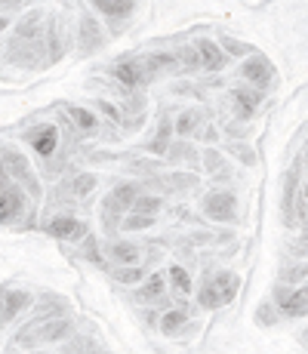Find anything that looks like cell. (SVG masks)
Masks as SVG:
<instances>
[{
	"label": "cell",
	"instance_id": "obj_44",
	"mask_svg": "<svg viewBox=\"0 0 308 354\" xmlns=\"http://www.w3.org/2000/svg\"><path fill=\"white\" fill-rule=\"evenodd\" d=\"M6 179V167H3V158H0V182Z\"/></svg>",
	"mask_w": 308,
	"mask_h": 354
},
{
	"label": "cell",
	"instance_id": "obj_46",
	"mask_svg": "<svg viewBox=\"0 0 308 354\" xmlns=\"http://www.w3.org/2000/svg\"><path fill=\"white\" fill-rule=\"evenodd\" d=\"M302 197H305V203H308V182H305V185H302Z\"/></svg>",
	"mask_w": 308,
	"mask_h": 354
},
{
	"label": "cell",
	"instance_id": "obj_36",
	"mask_svg": "<svg viewBox=\"0 0 308 354\" xmlns=\"http://www.w3.org/2000/svg\"><path fill=\"white\" fill-rule=\"evenodd\" d=\"M305 277H308V265H287V268L280 271V283H290V287H296Z\"/></svg>",
	"mask_w": 308,
	"mask_h": 354
},
{
	"label": "cell",
	"instance_id": "obj_11",
	"mask_svg": "<svg viewBox=\"0 0 308 354\" xmlns=\"http://www.w3.org/2000/svg\"><path fill=\"white\" fill-rule=\"evenodd\" d=\"M25 142L37 151V158L50 160L59 148V127L56 124H37V127H28L25 129Z\"/></svg>",
	"mask_w": 308,
	"mask_h": 354
},
{
	"label": "cell",
	"instance_id": "obj_41",
	"mask_svg": "<svg viewBox=\"0 0 308 354\" xmlns=\"http://www.w3.org/2000/svg\"><path fill=\"white\" fill-rule=\"evenodd\" d=\"M216 136H219V133H216V127L210 124V127H203V129H201V136H197V139H203V142H216Z\"/></svg>",
	"mask_w": 308,
	"mask_h": 354
},
{
	"label": "cell",
	"instance_id": "obj_12",
	"mask_svg": "<svg viewBox=\"0 0 308 354\" xmlns=\"http://www.w3.org/2000/svg\"><path fill=\"white\" fill-rule=\"evenodd\" d=\"M102 46H105V31H102V25L96 22L90 12H84L78 25V53L80 56H93Z\"/></svg>",
	"mask_w": 308,
	"mask_h": 354
},
{
	"label": "cell",
	"instance_id": "obj_15",
	"mask_svg": "<svg viewBox=\"0 0 308 354\" xmlns=\"http://www.w3.org/2000/svg\"><path fill=\"white\" fill-rule=\"evenodd\" d=\"M90 3L108 19V25H111L114 34L120 31V25L127 22V19L133 16V10H136V0H90Z\"/></svg>",
	"mask_w": 308,
	"mask_h": 354
},
{
	"label": "cell",
	"instance_id": "obj_25",
	"mask_svg": "<svg viewBox=\"0 0 308 354\" xmlns=\"http://www.w3.org/2000/svg\"><path fill=\"white\" fill-rule=\"evenodd\" d=\"M201 129H203V114L197 111V108H188V111H182L179 118H176V133H179L182 139L201 136Z\"/></svg>",
	"mask_w": 308,
	"mask_h": 354
},
{
	"label": "cell",
	"instance_id": "obj_49",
	"mask_svg": "<svg viewBox=\"0 0 308 354\" xmlns=\"http://www.w3.org/2000/svg\"><path fill=\"white\" fill-rule=\"evenodd\" d=\"M96 354H102V351H96Z\"/></svg>",
	"mask_w": 308,
	"mask_h": 354
},
{
	"label": "cell",
	"instance_id": "obj_33",
	"mask_svg": "<svg viewBox=\"0 0 308 354\" xmlns=\"http://www.w3.org/2000/svg\"><path fill=\"white\" fill-rule=\"evenodd\" d=\"M37 315H68V302L65 299H56L50 292V296H44L37 302Z\"/></svg>",
	"mask_w": 308,
	"mask_h": 354
},
{
	"label": "cell",
	"instance_id": "obj_38",
	"mask_svg": "<svg viewBox=\"0 0 308 354\" xmlns=\"http://www.w3.org/2000/svg\"><path fill=\"white\" fill-rule=\"evenodd\" d=\"M299 228H302V231H299V237L290 243V253L296 259H305L308 256V216L302 219V225H299Z\"/></svg>",
	"mask_w": 308,
	"mask_h": 354
},
{
	"label": "cell",
	"instance_id": "obj_45",
	"mask_svg": "<svg viewBox=\"0 0 308 354\" xmlns=\"http://www.w3.org/2000/svg\"><path fill=\"white\" fill-rule=\"evenodd\" d=\"M6 25H10V22H6V16H0V34L6 31Z\"/></svg>",
	"mask_w": 308,
	"mask_h": 354
},
{
	"label": "cell",
	"instance_id": "obj_34",
	"mask_svg": "<svg viewBox=\"0 0 308 354\" xmlns=\"http://www.w3.org/2000/svg\"><path fill=\"white\" fill-rule=\"evenodd\" d=\"M225 151H228L231 158L244 160L246 167H253V163H256V151H253V148L246 145V142H228V145H225Z\"/></svg>",
	"mask_w": 308,
	"mask_h": 354
},
{
	"label": "cell",
	"instance_id": "obj_2",
	"mask_svg": "<svg viewBox=\"0 0 308 354\" xmlns=\"http://www.w3.org/2000/svg\"><path fill=\"white\" fill-rule=\"evenodd\" d=\"M237 290H241V277H237L235 271H216V274H210L207 281L201 283V290H197V305L207 311L225 308V305L235 302Z\"/></svg>",
	"mask_w": 308,
	"mask_h": 354
},
{
	"label": "cell",
	"instance_id": "obj_24",
	"mask_svg": "<svg viewBox=\"0 0 308 354\" xmlns=\"http://www.w3.org/2000/svg\"><path fill=\"white\" fill-rule=\"evenodd\" d=\"M167 283H170V290H173V296H179V299H188L191 290H194V283H191V274L182 268V265H173V268H167Z\"/></svg>",
	"mask_w": 308,
	"mask_h": 354
},
{
	"label": "cell",
	"instance_id": "obj_16",
	"mask_svg": "<svg viewBox=\"0 0 308 354\" xmlns=\"http://www.w3.org/2000/svg\"><path fill=\"white\" fill-rule=\"evenodd\" d=\"M93 188H96L93 173H71L59 185V194H62V201H84V197L93 194Z\"/></svg>",
	"mask_w": 308,
	"mask_h": 354
},
{
	"label": "cell",
	"instance_id": "obj_43",
	"mask_svg": "<svg viewBox=\"0 0 308 354\" xmlns=\"http://www.w3.org/2000/svg\"><path fill=\"white\" fill-rule=\"evenodd\" d=\"M0 326H3V290H0Z\"/></svg>",
	"mask_w": 308,
	"mask_h": 354
},
{
	"label": "cell",
	"instance_id": "obj_18",
	"mask_svg": "<svg viewBox=\"0 0 308 354\" xmlns=\"http://www.w3.org/2000/svg\"><path fill=\"white\" fill-rule=\"evenodd\" d=\"M44 31H46V12L44 10H31V12H25V16L16 22V31H12V37H19V40H37V37H44Z\"/></svg>",
	"mask_w": 308,
	"mask_h": 354
},
{
	"label": "cell",
	"instance_id": "obj_40",
	"mask_svg": "<svg viewBox=\"0 0 308 354\" xmlns=\"http://www.w3.org/2000/svg\"><path fill=\"white\" fill-rule=\"evenodd\" d=\"M99 111H105L108 118L114 120V124H127V120H123V114L118 111V108H114V105H108V102H102V99H99Z\"/></svg>",
	"mask_w": 308,
	"mask_h": 354
},
{
	"label": "cell",
	"instance_id": "obj_28",
	"mask_svg": "<svg viewBox=\"0 0 308 354\" xmlns=\"http://www.w3.org/2000/svg\"><path fill=\"white\" fill-rule=\"evenodd\" d=\"M111 274H114V281H120V283H139L148 277V271L142 268V265H120V268H114Z\"/></svg>",
	"mask_w": 308,
	"mask_h": 354
},
{
	"label": "cell",
	"instance_id": "obj_35",
	"mask_svg": "<svg viewBox=\"0 0 308 354\" xmlns=\"http://www.w3.org/2000/svg\"><path fill=\"white\" fill-rule=\"evenodd\" d=\"M219 46H222V50L228 53V56H250V53H253V46H250V44L228 37V34H222V37H219Z\"/></svg>",
	"mask_w": 308,
	"mask_h": 354
},
{
	"label": "cell",
	"instance_id": "obj_4",
	"mask_svg": "<svg viewBox=\"0 0 308 354\" xmlns=\"http://www.w3.org/2000/svg\"><path fill=\"white\" fill-rule=\"evenodd\" d=\"M305 197H299V163L296 167L287 169V179H284V201H280V216H284V225L287 228H296L302 225L305 219Z\"/></svg>",
	"mask_w": 308,
	"mask_h": 354
},
{
	"label": "cell",
	"instance_id": "obj_3",
	"mask_svg": "<svg viewBox=\"0 0 308 354\" xmlns=\"http://www.w3.org/2000/svg\"><path fill=\"white\" fill-rule=\"evenodd\" d=\"M139 194H142L139 182H123V185H114L111 192L105 194V201H102V222H105L108 234H114V228H120L123 216L133 209Z\"/></svg>",
	"mask_w": 308,
	"mask_h": 354
},
{
	"label": "cell",
	"instance_id": "obj_10",
	"mask_svg": "<svg viewBox=\"0 0 308 354\" xmlns=\"http://www.w3.org/2000/svg\"><path fill=\"white\" fill-rule=\"evenodd\" d=\"M108 74L118 80L123 90H139V86L152 84V80H148V74H145V68H142V62H139V56H133V59H118V62L108 68Z\"/></svg>",
	"mask_w": 308,
	"mask_h": 354
},
{
	"label": "cell",
	"instance_id": "obj_31",
	"mask_svg": "<svg viewBox=\"0 0 308 354\" xmlns=\"http://www.w3.org/2000/svg\"><path fill=\"white\" fill-rule=\"evenodd\" d=\"M167 160H173V163H182V160H188V163H194L197 167V151L188 145V142H176V145H170V151H167Z\"/></svg>",
	"mask_w": 308,
	"mask_h": 354
},
{
	"label": "cell",
	"instance_id": "obj_26",
	"mask_svg": "<svg viewBox=\"0 0 308 354\" xmlns=\"http://www.w3.org/2000/svg\"><path fill=\"white\" fill-rule=\"evenodd\" d=\"M185 324H188V315H185L182 308H167V311L161 315V324H157V326H161L163 336L173 339L176 333H182V326H185Z\"/></svg>",
	"mask_w": 308,
	"mask_h": 354
},
{
	"label": "cell",
	"instance_id": "obj_21",
	"mask_svg": "<svg viewBox=\"0 0 308 354\" xmlns=\"http://www.w3.org/2000/svg\"><path fill=\"white\" fill-rule=\"evenodd\" d=\"M65 114H68V120H71V129H78V133L93 136L96 129H99V118H96L93 111H87V108H80V105H65Z\"/></svg>",
	"mask_w": 308,
	"mask_h": 354
},
{
	"label": "cell",
	"instance_id": "obj_23",
	"mask_svg": "<svg viewBox=\"0 0 308 354\" xmlns=\"http://www.w3.org/2000/svg\"><path fill=\"white\" fill-rule=\"evenodd\" d=\"M170 145H173V124H170L167 118H161V124H157V133L148 139V154H167Z\"/></svg>",
	"mask_w": 308,
	"mask_h": 354
},
{
	"label": "cell",
	"instance_id": "obj_48",
	"mask_svg": "<svg viewBox=\"0 0 308 354\" xmlns=\"http://www.w3.org/2000/svg\"><path fill=\"white\" fill-rule=\"evenodd\" d=\"M302 339H305V342H308V330H305V333H302Z\"/></svg>",
	"mask_w": 308,
	"mask_h": 354
},
{
	"label": "cell",
	"instance_id": "obj_27",
	"mask_svg": "<svg viewBox=\"0 0 308 354\" xmlns=\"http://www.w3.org/2000/svg\"><path fill=\"white\" fill-rule=\"evenodd\" d=\"M161 207H163V197H157V194H145V192H142L139 197H136V203H133V209H129V213L157 216V213H161Z\"/></svg>",
	"mask_w": 308,
	"mask_h": 354
},
{
	"label": "cell",
	"instance_id": "obj_30",
	"mask_svg": "<svg viewBox=\"0 0 308 354\" xmlns=\"http://www.w3.org/2000/svg\"><path fill=\"white\" fill-rule=\"evenodd\" d=\"M201 160H203V169H207V173H213L216 179H222V176H228V167H225V163H222V154H219V148H207Z\"/></svg>",
	"mask_w": 308,
	"mask_h": 354
},
{
	"label": "cell",
	"instance_id": "obj_47",
	"mask_svg": "<svg viewBox=\"0 0 308 354\" xmlns=\"http://www.w3.org/2000/svg\"><path fill=\"white\" fill-rule=\"evenodd\" d=\"M305 160H308V142H305Z\"/></svg>",
	"mask_w": 308,
	"mask_h": 354
},
{
	"label": "cell",
	"instance_id": "obj_29",
	"mask_svg": "<svg viewBox=\"0 0 308 354\" xmlns=\"http://www.w3.org/2000/svg\"><path fill=\"white\" fill-rule=\"evenodd\" d=\"M176 56H179V71H185V74L201 71V56H197V46H182V50H176Z\"/></svg>",
	"mask_w": 308,
	"mask_h": 354
},
{
	"label": "cell",
	"instance_id": "obj_42",
	"mask_svg": "<svg viewBox=\"0 0 308 354\" xmlns=\"http://www.w3.org/2000/svg\"><path fill=\"white\" fill-rule=\"evenodd\" d=\"M22 3H25V0H0V10L10 12V10H19Z\"/></svg>",
	"mask_w": 308,
	"mask_h": 354
},
{
	"label": "cell",
	"instance_id": "obj_17",
	"mask_svg": "<svg viewBox=\"0 0 308 354\" xmlns=\"http://www.w3.org/2000/svg\"><path fill=\"white\" fill-rule=\"evenodd\" d=\"M167 274L163 271H154V274H148L145 281H142V287L133 292L136 302L142 305H154V302H163V296H167Z\"/></svg>",
	"mask_w": 308,
	"mask_h": 354
},
{
	"label": "cell",
	"instance_id": "obj_39",
	"mask_svg": "<svg viewBox=\"0 0 308 354\" xmlns=\"http://www.w3.org/2000/svg\"><path fill=\"white\" fill-rule=\"evenodd\" d=\"M99 348H96L93 339H71V342L62 348V354H96Z\"/></svg>",
	"mask_w": 308,
	"mask_h": 354
},
{
	"label": "cell",
	"instance_id": "obj_6",
	"mask_svg": "<svg viewBox=\"0 0 308 354\" xmlns=\"http://www.w3.org/2000/svg\"><path fill=\"white\" fill-rule=\"evenodd\" d=\"M201 209L207 219L213 222H235L237 219V197L228 188H213V192L203 194Z\"/></svg>",
	"mask_w": 308,
	"mask_h": 354
},
{
	"label": "cell",
	"instance_id": "obj_8",
	"mask_svg": "<svg viewBox=\"0 0 308 354\" xmlns=\"http://www.w3.org/2000/svg\"><path fill=\"white\" fill-rule=\"evenodd\" d=\"M44 231H46L50 237H56V241H68V243L84 241V237L90 234V228H87V222H84V219H78V216H68V213L46 219Z\"/></svg>",
	"mask_w": 308,
	"mask_h": 354
},
{
	"label": "cell",
	"instance_id": "obj_9",
	"mask_svg": "<svg viewBox=\"0 0 308 354\" xmlns=\"http://www.w3.org/2000/svg\"><path fill=\"white\" fill-rule=\"evenodd\" d=\"M25 213H28V207H25L22 185H12L10 179H3L0 182V222H16V219H22Z\"/></svg>",
	"mask_w": 308,
	"mask_h": 354
},
{
	"label": "cell",
	"instance_id": "obj_1",
	"mask_svg": "<svg viewBox=\"0 0 308 354\" xmlns=\"http://www.w3.org/2000/svg\"><path fill=\"white\" fill-rule=\"evenodd\" d=\"M74 333V321L68 315H34L22 330L12 336V345L19 348H40V345H56Z\"/></svg>",
	"mask_w": 308,
	"mask_h": 354
},
{
	"label": "cell",
	"instance_id": "obj_20",
	"mask_svg": "<svg viewBox=\"0 0 308 354\" xmlns=\"http://www.w3.org/2000/svg\"><path fill=\"white\" fill-rule=\"evenodd\" d=\"M31 305V292L25 290H3V324L16 321L25 308Z\"/></svg>",
	"mask_w": 308,
	"mask_h": 354
},
{
	"label": "cell",
	"instance_id": "obj_32",
	"mask_svg": "<svg viewBox=\"0 0 308 354\" xmlns=\"http://www.w3.org/2000/svg\"><path fill=\"white\" fill-rule=\"evenodd\" d=\"M154 225V216H145V213H127L120 222L123 231H148Z\"/></svg>",
	"mask_w": 308,
	"mask_h": 354
},
{
	"label": "cell",
	"instance_id": "obj_13",
	"mask_svg": "<svg viewBox=\"0 0 308 354\" xmlns=\"http://www.w3.org/2000/svg\"><path fill=\"white\" fill-rule=\"evenodd\" d=\"M241 77L246 80L250 86H256V90H269L271 80H275V65L269 62L265 56H250L246 62L241 65Z\"/></svg>",
	"mask_w": 308,
	"mask_h": 354
},
{
	"label": "cell",
	"instance_id": "obj_14",
	"mask_svg": "<svg viewBox=\"0 0 308 354\" xmlns=\"http://www.w3.org/2000/svg\"><path fill=\"white\" fill-rule=\"evenodd\" d=\"M231 99V108H235L237 120H253V114H256L259 102H262V90H256V86H235V90L228 93Z\"/></svg>",
	"mask_w": 308,
	"mask_h": 354
},
{
	"label": "cell",
	"instance_id": "obj_19",
	"mask_svg": "<svg viewBox=\"0 0 308 354\" xmlns=\"http://www.w3.org/2000/svg\"><path fill=\"white\" fill-rule=\"evenodd\" d=\"M197 56H201V68L203 71H222L225 62H228V53H222V46L210 37H201L197 40Z\"/></svg>",
	"mask_w": 308,
	"mask_h": 354
},
{
	"label": "cell",
	"instance_id": "obj_37",
	"mask_svg": "<svg viewBox=\"0 0 308 354\" xmlns=\"http://www.w3.org/2000/svg\"><path fill=\"white\" fill-rule=\"evenodd\" d=\"M278 315H280L278 305H271V299H269V302H262L256 308V324L259 326H271V324H278Z\"/></svg>",
	"mask_w": 308,
	"mask_h": 354
},
{
	"label": "cell",
	"instance_id": "obj_7",
	"mask_svg": "<svg viewBox=\"0 0 308 354\" xmlns=\"http://www.w3.org/2000/svg\"><path fill=\"white\" fill-rule=\"evenodd\" d=\"M271 296H275V305L284 317H308V283H299V287L278 283Z\"/></svg>",
	"mask_w": 308,
	"mask_h": 354
},
{
	"label": "cell",
	"instance_id": "obj_5",
	"mask_svg": "<svg viewBox=\"0 0 308 354\" xmlns=\"http://www.w3.org/2000/svg\"><path fill=\"white\" fill-rule=\"evenodd\" d=\"M0 158H3L6 176H10L16 185H22L25 192H28V197H40V185H37V179H34V173H31V163H28V158H25L22 151H19V148L0 145Z\"/></svg>",
	"mask_w": 308,
	"mask_h": 354
},
{
	"label": "cell",
	"instance_id": "obj_22",
	"mask_svg": "<svg viewBox=\"0 0 308 354\" xmlns=\"http://www.w3.org/2000/svg\"><path fill=\"white\" fill-rule=\"evenodd\" d=\"M105 250L118 265H139V259H142L139 243H133V241H111Z\"/></svg>",
	"mask_w": 308,
	"mask_h": 354
}]
</instances>
